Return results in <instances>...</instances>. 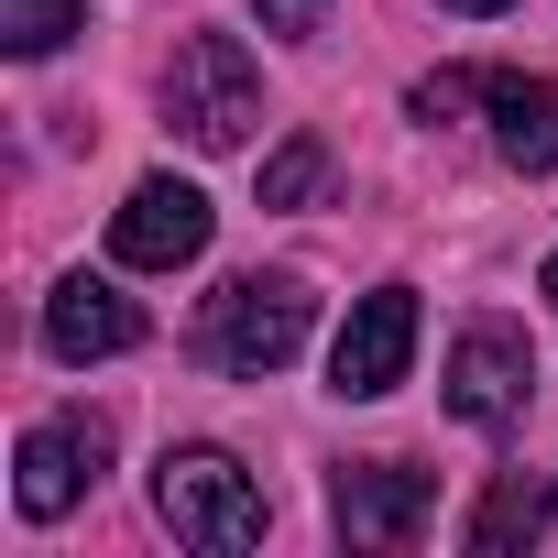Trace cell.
<instances>
[{
	"label": "cell",
	"mask_w": 558,
	"mask_h": 558,
	"mask_svg": "<svg viewBox=\"0 0 558 558\" xmlns=\"http://www.w3.org/2000/svg\"><path fill=\"white\" fill-rule=\"evenodd\" d=\"M318 186H329V143H318V132H296V143L263 154V208H307Z\"/></svg>",
	"instance_id": "4fadbf2b"
},
{
	"label": "cell",
	"mask_w": 558,
	"mask_h": 558,
	"mask_svg": "<svg viewBox=\"0 0 558 558\" xmlns=\"http://www.w3.org/2000/svg\"><path fill=\"white\" fill-rule=\"evenodd\" d=\"M536 536H547V482L504 471V482L482 493V514H471V558H514V547H536Z\"/></svg>",
	"instance_id": "8fae6325"
},
{
	"label": "cell",
	"mask_w": 558,
	"mask_h": 558,
	"mask_svg": "<svg viewBox=\"0 0 558 558\" xmlns=\"http://www.w3.org/2000/svg\"><path fill=\"white\" fill-rule=\"evenodd\" d=\"M471 99H482V77H460V66L416 77V121H449V110H471Z\"/></svg>",
	"instance_id": "5bb4252c"
},
{
	"label": "cell",
	"mask_w": 558,
	"mask_h": 558,
	"mask_svg": "<svg viewBox=\"0 0 558 558\" xmlns=\"http://www.w3.org/2000/svg\"><path fill=\"white\" fill-rule=\"evenodd\" d=\"M154 514L175 525V547H208V558L263 547V482L230 449H165L154 460Z\"/></svg>",
	"instance_id": "6da1fadb"
},
{
	"label": "cell",
	"mask_w": 558,
	"mask_h": 558,
	"mask_svg": "<svg viewBox=\"0 0 558 558\" xmlns=\"http://www.w3.org/2000/svg\"><path fill=\"white\" fill-rule=\"evenodd\" d=\"M340 536L351 547H416L427 514H438V471H405V460H351L340 493H329Z\"/></svg>",
	"instance_id": "ba28073f"
},
{
	"label": "cell",
	"mask_w": 558,
	"mask_h": 558,
	"mask_svg": "<svg viewBox=\"0 0 558 558\" xmlns=\"http://www.w3.org/2000/svg\"><path fill=\"white\" fill-rule=\"evenodd\" d=\"M438 12H471V23H493V12H514V0H438Z\"/></svg>",
	"instance_id": "2e32d148"
},
{
	"label": "cell",
	"mask_w": 558,
	"mask_h": 558,
	"mask_svg": "<svg viewBox=\"0 0 558 558\" xmlns=\"http://www.w3.org/2000/svg\"><path fill=\"white\" fill-rule=\"evenodd\" d=\"M66 34H88V0H0V56H56Z\"/></svg>",
	"instance_id": "7c38bea8"
},
{
	"label": "cell",
	"mask_w": 558,
	"mask_h": 558,
	"mask_svg": "<svg viewBox=\"0 0 558 558\" xmlns=\"http://www.w3.org/2000/svg\"><path fill=\"white\" fill-rule=\"evenodd\" d=\"M252 23H263V34H318L329 0H252Z\"/></svg>",
	"instance_id": "9a60e30c"
},
{
	"label": "cell",
	"mask_w": 558,
	"mask_h": 558,
	"mask_svg": "<svg viewBox=\"0 0 558 558\" xmlns=\"http://www.w3.org/2000/svg\"><path fill=\"white\" fill-rule=\"evenodd\" d=\"M307 329H318V296L296 286V274H230V286L208 296L197 351H208L219 373H286V362L307 351Z\"/></svg>",
	"instance_id": "7a4b0ae2"
},
{
	"label": "cell",
	"mask_w": 558,
	"mask_h": 558,
	"mask_svg": "<svg viewBox=\"0 0 558 558\" xmlns=\"http://www.w3.org/2000/svg\"><path fill=\"white\" fill-rule=\"evenodd\" d=\"M263 121V77L230 34H186L175 66H165V132H186L197 154H241Z\"/></svg>",
	"instance_id": "3957f363"
},
{
	"label": "cell",
	"mask_w": 558,
	"mask_h": 558,
	"mask_svg": "<svg viewBox=\"0 0 558 558\" xmlns=\"http://www.w3.org/2000/svg\"><path fill=\"white\" fill-rule=\"evenodd\" d=\"M482 110H493V143H504V165H525V175H547V165H558V77L482 66Z\"/></svg>",
	"instance_id": "30bf717a"
},
{
	"label": "cell",
	"mask_w": 558,
	"mask_h": 558,
	"mask_svg": "<svg viewBox=\"0 0 558 558\" xmlns=\"http://www.w3.org/2000/svg\"><path fill=\"white\" fill-rule=\"evenodd\" d=\"M99 471H110V416H88V405L34 416V427H23V449H12V504H23L34 525H56Z\"/></svg>",
	"instance_id": "277c9868"
},
{
	"label": "cell",
	"mask_w": 558,
	"mask_h": 558,
	"mask_svg": "<svg viewBox=\"0 0 558 558\" xmlns=\"http://www.w3.org/2000/svg\"><path fill=\"white\" fill-rule=\"evenodd\" d=\"M45 351L56 362H121V351H143V307L110 286V274H66L45 296Z\"/></svg>",
	"instance_id": "9c48e42d"
},
{
	"label": "cell",
	"mask_w": 558,
	"mask_h": 558,
	"mask_svg": "<svg viewBox=\"0 0 558 558\" xmlns=\"http://www.w3.org/2000/svg\"><path fill=\"white\" fill-rule=\"evenodd\" d=\"M536 296H547V307H558V252H547V274H536Z\"/></svg>",
	"instance_id": "e0dca14e"
},
{
	"label": "cell",
	"mask_w": 558,
	"mask_h": 558,
	"mask_svg": "<svg viewBox=\"0 0 558 558\" xmlns=\"http://www.w3.org/2000/svg\"><path fill=\"white\" fill-rule=\"evenodd\" d=\"M525 384H536V351H525V329H504V318H471L460 329V351H449V416L460 427H514L525 416Z\"/></svg>",
	"instance_id": "5b68a950"
},
{
	"label": "cell",
	"mask_w": 558,
	"mask_h": 558,
	"mask_svg": "<svg viewBox=\"0 0 558 558\" xmlns=\"http://www.w3.org/2000/svg\"><path fill=\"white\" fill-rule=\"evenodd\" d=\"M405 362H416V286H373V296L351 307L340 351H329V395L373 405V395H395V384H405Z\"/></svg>",
	"instance_id": "52a82bcc"
},
{
	"label": "cell",
	"mask_w": 558,
	"mask_h": 558,
	"mask_svg": "<svg viewBox=\"0 0 558 558\" xmlns=\"http://www.w3.org/2000/svg\"><path fill=\"white\" fill-rule=\"evenodd\" d=\"M110 252H121L132 274H175V263H197V252H208V197H197L186 175H143V186L110 208Z\"/></svg>",
	"instance_id": "8992f818"
}]
</instances>
